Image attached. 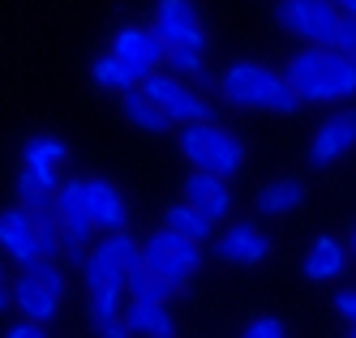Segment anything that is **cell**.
Returning <instances> with one entry per match:
<instances>
[{
  "label": "cell",
  "mask_w": 356,
  "mask_h": 338,
  "mask_svg": "<svg viewBox=\"0 0 356 338\" xmlns=\"http://www.w3.org/2000/svg\"><path fill=\"white\" fill-rule=\"evenodd\" d=\"M288 86L300 103H343L356 99V65L339 56L335 47H309L305 43L284 69Z\"/></svg>",
  "instance_id": "cell-1"
},
{
  "label": "cell",
  "mask_w": 356,
  "mask_h": 338,
  "mask_svg": "<svg viewBox=\"0 0 356 338\" xmlns=\"http://www.w3.org/2000/svg\"><path fill=\"white\" fill-rule=\"evenodd\" d=\"M219 99L241 112H275V116H292L300 108L288 77L253 60H236L219 73Z\"/></svg>",
  "instance_id": "cell-2"
},
{
  "label": "cell",
  "mask_w": 356,
  "mask_h": 338,
  "mask_svg": "<svg viewBox=\"0 0 356 338\" xmlns=\"http://www.w3.org/2000/svg\"><path fill=\"white\" fill-rule=\"evenodd\" d=\"M176 146L193 163V171H215V176H236L245 163V142L215 120H193L176 128Z\"/></svg>",
  "instance_id": "cell-3"
},
{
  "label": "cell",
  "mask_w": 356,
  "mask_h": 338,
  "mask_svg": "<svg viewBox=\"0 0 356 338\" xmlns=\"http://www.w3.org/2000/svg\"><path fill=\"white\" fill-rule=\"evenodd\" d=\"M202 262H207V253H202L197 240L181 236V231H172L168 223L159 231H150V236L142 240V266L150 274L168 278L172 287H185V278L202 270Z\"/></svg>",
  "instance_id": "cell-4"
},
{
  "label": "cell",
  "mask_w": 356,
  "mask_h": 338,
  "mask_svg": "<svg viewBox=\"0 0 356 338\" xmlns=\"http://www.w3.org/2000/svg\"><path fill=\"white\" fill-rule=\"evenodd\" d=\"M138 90L155 103V108L172 120V124H193V120H211V103L207 94H202L193 82H185V77L176 73H150L138 82Z\"/></svg>",
  "instance_id": "cell-5"
},
{
  "label": "cell",
  "mask_w": 356,
  "mask_h": 338,
  "mask_svg": "<svg viewBox=\"0 0 356 338\" xmlns=\"http://www.w3.org/2000/svg\"><path fill=\"white\" fill-rule=\"evenodd\" d=\"M275 22L300 43L330 47V39H335V31H339V9L330 5V0H279Z\"/></svg>",
  "instance_id": "cell-6"
},
{
  "label": "cell",
  "mask_w": 356,
  "mask_h": 338,
  "mask_svg": "<svg viewBox=\"0 0 356 338\" xmlns=\"http://www.w3.org/2000/svg\"><path fill=\"white\" fill-rule=\"evenodd\" d=\"M112 56L142 82V77L159 73V65H168V43L150 26H120L112 35Z\"/></svg>",
  "instance_id": "cell-7"
},
{
  "label": "cell",
  "mask_w": 356,
  "mask_h": 338,
  "mask_svg": "<svg viewBox=\"0 0 356 338\" xmlns=\"http://www.w3.org/2000/svg\"><path fill=\"white\" fill-rule=\"evenodd\" d=\"M168 47H207V26L193 0H159L155 26H150Z\"/></svg>",
  "instance_id": "cell-8"
},
{
  "label": "cell",
  "mask_w": 356,
  "mask_h": 338,
  "mask_svg": "<svg viewBox=\"0 0 356 338\" xmlns=\"http://www.w3.org/2000/svg\"><path fill=\"white\" fill-rule=\"evenodd\" d=\"M0 253L17 262L22 270L43 262V248H39V231H35V214L26 205H9L0 210Z\"/></svg>",
  "instance_id": "cell-9"
},
{
  "label": "cell",
  "mask_w": 356,
  "mask_h": 338,
  "mask_svg": "<svg viewBox=\"0 0 356 338\" xmlns=\"http://www.w3.org/2000/svg\"><path fill=\"white\" fill-rule=\"evenodd\" d=\"M352 150H356V108H343V112L326 116L318 124V133L309 142V163L314 167H330V163H339Z\"/></svg>",
  "instance_id": "cell-10"
},
{
  "label": "cell",
  "mask_w": 356,
  "mask_h": 338,
  "mask_svg": "<svg viewBox=\"0 0 356 338\" xmlns=\"http://www.w3.org/2000/svg\"><path fill=\"white\" fill-rule=\"evenodd\" d=\"M215 253H219V262H232V266H262L270 257V236L253 223H232L219 236Z\"/></svg>",
  "instance_id": "cell-11"
},
{
  "label": "cell",
  "mask_w": 356,
  "mask_h": 338,
  "mask_svg": "<svg viewBox=\"0 0 356 338\" xmlns=\"http://www.w3.org/2000/svg\"><path fill=\"white\" fill-rule=\"evenodd\" d=\"M86 189V205H90V219L99 231H124L129 227V205H124V193L104 176H86L82 180Z\"/></svg>",
  "instance_id": "cell-12"
},
{
  "label": "cell",
  "mask_w": 356,
  "mask_h": 338,
  "mask_svg": "<svg viewBox=\"0 0 356 338\" xmlns=\"http://www.w3.org/2000/svg\"><path fill=\"white\" fill-rule=\"evenodd\" d=\"M185 201L197 205L207 219H227L232 214V189H227V180L215 176V171H193L185 176Z\"/></svg>",
  "instance_id": "cell-13"
},
{
  "label": "cell",
  "mask_w": 356,
  "mask_h": 338,
  "mask_svg": "<svg viewBox=\"0 0 356 338\" xmlns=\"http://www.w3.org/2000/svg\"><path fill=\"white\" fill-rule=\"evenodd\" d=\"M13 308L26 321H35V326H47L56 317V308H60V296H52L43 287V282L31 274V270H22L17 278H13Z\"/></svg>",
  "instance_id": "cell-14"
},
{
  "label": "cell",
  "mask_w": 356,
  "mask_h": 338,
  "mask_svg": "<svg viewBox=\"0 0 356 338\" xmlns=\"http://www.w3.org/2000/svg\"><path fill=\"white\" fill-rule=\"evenodd\" d=\"M124 274H129V266L116 257V248L99 236L86 253V262H82V278H86V291L95 287H124Z\"/></svg>",
  "instance_id": "cell-15"
},
{
  "label": "cell",
  "mask_w": 356,
  "mask_h": 338,
  "mask_svg": "<svg viewBox=\"0 0 356 338\" xmlns=\"http://www.w3.org/2000/svg\"><path fill=\"white\" fill-rule=\"evenodd\" d=\"M56 189H60V176L52 167H22L13 180L17 205H26V210H52Z\"/></svg>",
  "instance_id": "cell-16"
},
{
  "label": "cell",
  "mask_w": 356,
  "mask_h": 338,
  "mask_svg": "<svg viewBox=\"0 0 356 338\" xmlns=\"http://www.w3.org/2000/svg\"><path fill=\"white\" fill-rule=\"evenodd\" d=\"M305 278L309 282H335L343 270H348V248L335 240V236H318L305 253Z\"/></svg>",
  "instance_id": "cell-17"
},
{
  "label": "cell",
  "mask_w": 356,
  "mask_h": 338,
  "mask_svg": "<svg viewBox=\"0 0 356 338\" xmlns=\"http://www.w3.org/2000/svg\"><path fill=\"white\" fill-rule=\"evenodd\" d=\"M124 326H129L134 338H176V321L168 313V304H142V300H129L120 308Z\"/></svg>",
  "instance_id": "cell-18"
},
{
  "label": "cell",
  "mask_w": 356,
  "mask_h": 338,
  "mask_svg": "<svg viewBox=\"0 0 356 338\" xmlns=\"http://www.w3.org/2000/svg\"><path fill=\"white\" fill-rule=\"evenodd\" d=\"M120 112H124V120H129L138 133H168V128H172V120H168V116H163V112H159L138 86L120 94Z\"/></svg>",
  "instance_id": "cell-19"
},
{
  "label": "cell",
  "mask_w": 356,
  "mask_h": 338,
  "mask_svg": "<svg viewBox=\"0 0 356 338\" xmlns=\"http://www.w3.org/2000/svg\"><path fill=\"white\" fill-rule=\"evenodd\" d=\"M300 205H305V185L300 180H288V176L270 180V185H262V193H258V210L262 214H292Z\"/></svg>",
  "instance_id": "cell-20"
},
{
  "label": "cell",
  "mask_w": 356,
  "mask_h": 338,
  "mask_svg": "<svg viewBox=\"0 0 356 338\" xmlns=\"http://www.w3.org/2000/svg\"><path fill=\"white\" fill-rule=\"evenodd\" d=\"M176 291H181V287H172L168 278L150 274L146 266H138V270L124 274V296H129V300H142V304H168Z\"/></svg>",
  "instance_id": "cell-21"
},
{
  "label": "cell",
  "mask_w": 356,
  "mask_h": 338,
  "mask_svg": "<svg viewBox=\"0 0 356 338\" xmlns=\"http://www.w3.org/2000/svg\"><path fill=\"white\" fill-rule=\"evenodd\" d=\"M65 159H69V146L56 133H35L26 146H22V167H52V171H60Z\"/></svg>",
  "instance_id": "cell-22"
},
{
  "label": "cell",
  "mask_w": 356,
  "mask_h": 338,
  "mask_svg": "<svg viewBox=\"0 0 356 338\" xmlns=\"http://www.w3.org/2000/svg\"><path fill=\"white\" fill-rule=\"evenodd\" d=\"M163 223H168L172 231H181V236L197 240V244H207V240L215 236V219H207V214H202L197 205H189V201H176Z\"/></svg>",
  "instance_id": "cell-23"
},
{
  "label": "cell",
  "mask_w": 356,
  "mask_h": 338,
  "mask_svg": "<svg viewBox=\"0 0 356 338\" xmlns=\"http://www.w3.org/2000/svg\"><path fill=\"white\" fill-rule=\"evenodd\" d=\"M168 65L176 77H185L193 86H207L211 73H207V47H168Z\"/></svg>",
  "instance_id": "cell-24"
},
{
  "label": "cell",
  "mask_w": 356,
  "mask_h": 338,
  "mask_svg": "<svg viewBox=\"0 0 356 338\" xmlns=\"http://www.w3.org/2000/svg\"><path fill=\"white\" fill-rule=\"evenodd\" d=\"M90 77H95V86H104V90H116V94H124V90H134L138 86V77L124 69L112 51H104V56H95V65H90Z\"/></svg>",
  "instance_id": "cell-25"
},
{
  "label": "cell",
  "mask_w": 356,
  "mask_h": 338,
  "mask_svg": "<svg viewBox=\"0 0 356 338\" xmlns=\"http://www.w3.org/2000/svg\"><path fill=\"white\" fill-rule=\"evenodd\" d=\"M26 270H31V274H35V278H39L52 296H60V300H65L69 278H65V266H60V262H35V266H26Z\"/></svg>",
  "instance_id": "cell-26"
},
{
  "label": "cell",
  "mask_w": 356,
  "mask_h": 338,
  "mask_svg": "<svg viewBox=\"0 0 356 338\" xmlns=\"http://www.w3.org/2000/svg\"><path fill=\"white\" fill-rule=\"evenodd\" d=\"M330 47L356 65V22L352 17H339V31H335V39H330Z\"/></svg>",
  "instance_id": "cell-27"
},
{
  "label": "cell",
  "mask_w": 356,
  "mask_h": 338,
  "mask_svg": "<svg viewBox=\"0 0 356 338\" xmlns=\"http://www.w3.org/2000/svg\"><path fill=\"white\" fill-rule=\"evenodd\" d=\"M241 338H288V330H284V321H279V317H258V321L245 326Z\"/></svg>",
  "instance_id": "cell-28"
},
{
  "label": "cell",
  "mask_w": 356,
  "mask_h": 338,
  "mask_svg": "<svg viewBox=\"0 0 356 338\" xmlns=\"http://www.w3.org/2000/svg\"><path fill=\"white\" fill-rule=\"evenodd\" d=\"M90 330H95L99 338H134V334H129V326H124V317H112V321H90Z\"/></svg>",
  "instance_id": "cell-29"
},
{
  "label": "cell",
  "mask_w": 356,
  "mask_h": 338,
  "mask_svg": "<svg viewBox=\"0 0 356 338\" xmlns=\"http://www.w3.org/2000/svg\"><path fill=\"white\" fill-rule=\"evenodd\" d=\"M13 304V274H9V262L0 257V313Z\"/></svg>",
  "instance_id": "cell-30"
},
{
  "label": "cell",
  "mask_w": 356,
  "mask_h": 338,
  "mask_svg": "<svg viewBox=\"0 0 356 338\" xmlns=\"http://www.w3.org/2000/svg\"><path fill=\"white\" fill-rule=\"evenodd\" d=\"M5 338H47V330H43V326H35V321H26V317H22L17 326H9V330H5Z\"/></svg>",
  "instance_id": "cell-31"
},
{
  "label": "cell",
  "mask_w": 356,
  "mask_h": 338,
  "mask_svg": "<svg viewBox=\"0 0 356 338\" xmlns=\"http://www.w3.org/2000/svg\"><path fill=\"white\" fill-rule=\"evenodd\" d=\"M335 308H339V313L352 321V330H356V291H339L335 296Z\"/></svg>",
  "instance_id": "cell-32"
},
{
  "label": "cell",
  "mask_w": 356,
  "mask_h": 338,
  "mask_svg": "<svg viewBox=\"0 0 356 338\" xmlns=\"http://www.w3.org/2000/svg\"><path fill=\"white\" fill-rule=\"evenodd\" d=\"M330 5L339 9V17H352L356 22V0H330Z\"/></svg>",
  "instance_id": "cell-33"
},
{
  "label": "cell",
  "mask_w": 356,
  "mask_h": 338,
  "mask_svg": "<svg viewBox=\"0 0 356 338\" xmlns=\"http://www.w3.org/2000/svg\"><path fill=\"white\" fill-rule=\"evenodd\" d=\"M352 253H356V231H352Z\"/></svg>",
  "instance_id": "cell-34"
},
{
  "label": "cell",
  "mask_w": 356,
  "mask_h": 338,
  "mask_svg": "<svg viewBox=\"0 0 356 338\" xmlns=\"http://www.w3.org/2000/svg\"><path fill=\"white\" fill-rule=\"evenodd\" d=\"M348 338H356V330H352V334H348Z\"/></svg>",
  "instance_id": "cell-35"
}]
</instances>
